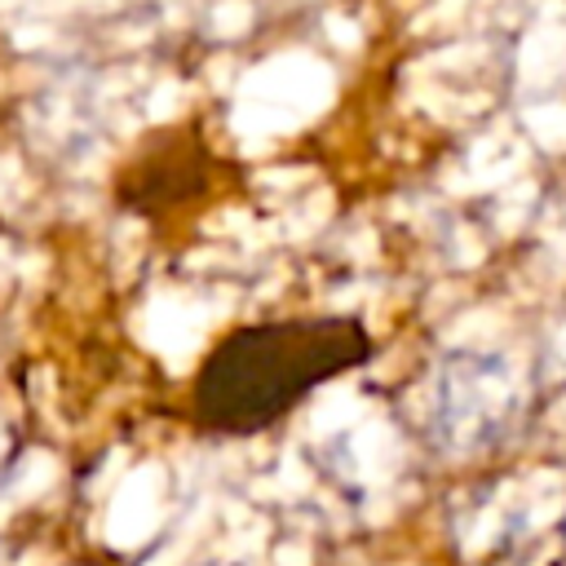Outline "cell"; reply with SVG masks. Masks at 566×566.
<instances>
[{
    "instance_id": "cell-1",
    "label": "cell",
    "mask_w": 566,
    "mask_h": 566,
    "mask_svg": "<svg viewBox=\"0 0 566 566\" xmlns=\"http://www.w3.org/2000/svg\"><path fill=\"white\" fill-rule=\"evenodd\" d=\"M371 336L358 318H274L230 332L199 367L195 411L226 433H252L287 416L310 389L358 367Z\"/></svg>"
},
{
    "instance_id": "cell-2",
    "label": "cell",
    "mask_w": 566,
    "mask_h": 566,
    "mask_svg": "<svg viewBox=\"0 0 566 566\" xmlns=\"http://www.w3.org/2000/svg\"><path fill=\"white\" fill-rule=\"evenodd\" d=\"M513 416V371L495 358H460L442 371L438 420L451 447H482Z\"/></svg>"
}]
</instances>
